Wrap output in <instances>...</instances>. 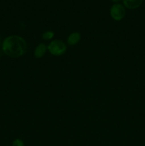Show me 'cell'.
<instances>
[{
    "label": "cell",
    "mask_w": 145,
    "mask_h": 146,
    "mask_svg": "<svg viewBox=\"0 0 145 146\" xmlns=\"http://www.w3.org/2000/svg\"><path fill=\"white\" fill-rule=\"evenodd\" d=\"M4 54L11 58H19L26 53L28 44L23 37L11 35L4 39L1 45Z\"/></svg>",
    "instance_id": "obj_1"
},
{
    "label": "cell",
    "mask_w": 145,
    "mask_h": 146,
    "mask_svg": "<svg viewBox=\"0 0 145 146\" xmlns=\"http://www.w3.org/2000/svg\"><path fill=\"white\" fill-rule=\"evenodd\" d=\"M47 46L48 52L55 56H61L67 51V45L60 39L52 40Z\"/></svg>",
    "instance_id": "obj_2"
},
{
    "label": "cell",
    "mask_w": 145,
    "mask_h": 146,
    "mask_svg": "<svg viewBox=\"0 0 145 146\" xmlns=\"http://www.w3.org/2000/svg\"><path fill=\"white\" fill-rule=\"evenodd\" d=\"M109 14L112 19L119 21L125 18L126 11L123 5L120 4H115L111 7Z\"/></svg>",
    "instance_id": "obj_3"
},
{
    "label": "cell",
    "mask_w": 145,
    "mask_h": 146,
    "mask_svg": "<svg viewBox=\"0 0 145 146\" xmlns=\"http://www.w3.org/2000/svg\"><path fill=\"white\" fill-rule=\"evenodd\" d=\"M47 51H48V46L44 43H40L36 46L34 51V55L36 58H41L45 55Z\"/></svg>",
    "instance_id": "obj_4"
},
{
    "label": "cell",
    "mask_w": 145,
    "mask_h": 146,
    "mask_svg": "<svg viewBox=\"0 0 145 146\" xmlns=\"http://www.w3.org/2000/svg\"><path fill=\"white\" fill-rule=\"evenodd\" d=\"M81 39V34L78 31L71 33L67 38V44L71 46H75L80 42Z\"/></svg>",
    "instance_id": "obj_5"
},
{
    "label": "cell",
    "mask_w": 145,
    "mask_h": 146,
    "mask_svg": "<svg viewBox=\"0 0 145 146\" xmlns=\"http://www.w3.org/2000/svg\"><path fill=\"white\" fill-rule=\"evenodd\" d=\"M143 0H123V4L126 8L135 9L142 5Z\"/></svg>",
    "instance_id": "obj_6"
},
{
    "label": "cell",
    "mask_w": 145,
    "mask_h": 146,
    "mask_svg": "<svg viewBox=\"0 0 145 146\" xmlns=\"http://www.w3.org/2000/svg\"><path fill=\"white\" fill-rule=\"evenodd\" d=\"M54 36H55L54 31H51V30H48V31H45L43 33L41 37L44 40L49 41V40H52L54 38Z\"/></svg>",
    "instance_id": "obj_7"
},
{
    "label": "cell",
    "mask_w": 145,
    "mask_h": 146,
    "mask_svg": "<svg viewBox=\"0 0 145 146\" xmlns=\"http://www.w3.org/2000/svg\"><path fill=\"white\" fill-rule=\"evenodd\" d=\"M11 146H24V143L21 139L16 138L12 142V145Z\"/></svg>",
    "instance_id": "obj_8"
},
{
    "label": "cell",
    "mask_w": 145,
    "mask_h": 146,
    "mask_svg": "<svg viewBox=\"0 0 145 146\" xmlns=\"http://www.w3.org/2000/svg\"><path fill=\"white\" fill-rule=\"evenodd\" d=\"M110 1H113V2H118V1H120V0H110Z\"/></svg>",
    "instance_id": "obj_9"
}]
</instances>
